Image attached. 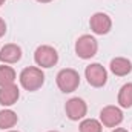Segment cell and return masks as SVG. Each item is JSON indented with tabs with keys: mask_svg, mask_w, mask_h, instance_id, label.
Segmentation results:
<instances>
[{
	"mask_svg": "<svg viewBox=\"0 0 132 132\" xmlns=\"http://www.w3.org/2000/svg\"><path fill=\"white\" fill-rule=\"evenodd\" d=\"M20 85L23 89L34 92L37 89H40L45 83V74L42 71V68H37V66H28L25 68L22 72H20Z\"/></svg>",
	"mask_w": 132,
	"mask_h": 132,
	"instance_id": "cell-1",
	"label": "cell"
},
{
	"mask_svg": "<svg viewBox=\"0 0 132 132\" xmlns=\"http://www.w3.org/2000/svg\"><path fill=\"white\" fill-rule=\"evenodd\" d=\"M78 85H80V75L75 69L66 68L57 74V86L62 92L65 94L74 92L78 88Z\"/></svg>",
	"mask_w": 132,
	"mask_h": 132,
	"instance_id": "cell-2",
	"label": "cell"
},
{
	"mask_svg": "<svg viewBox=\"0 0 132 132\" xmlns=\"http://www.w3.org/2000/svg\"><path fill=\"white\" fill-rule=\"evenodd\" d=\"M97 49H98V43L92 35L85 34V35L78 37L75 42V54L83 60L92 59L97 54Z\"/></svg>",
	"mask_w": 132,
	"mask_h": 132,
	"instance_id": "cell-3",
	"label": "cell"
},
{
	"mask_svg": "<svg viewBox=\"0 0 132 132\" xmlns=\"http://www.w3.org/2000/svg\"><path fill=\"white\" fill-rule=\"evenodd\" d=\"M34 62L40 68H52L59 62V54H57V51L52 46L42 45L34 52Z\"/></svg>",
	"mask_w": 132,
	"mask_h": 132,
	"instance_id": "cell-4",
	"label": "cell"
},
{
	"mask_svg": "<svg viewBox=\"0 0 132 132\" xmlns=\"http://www.w3.org/2000/svg\"><path fill=\"white\" fill-rule=\"evenodd\" d=\"M85 77L92 88H103L108 81V71L100 63H91L85 69Z\"/></svg>",
	"mask_w": 132,
	"mask_h": 132,
	"instance_id": "cell-5",
	"label": "cell"
},
{
	"mask_svg": "<svg viewBox=\"0 0 132 132\" xmlns=\"http://www.w3.org/2000/svg\"><path fill=\"white\" fill-rule=\"evenodd\" d=\"M65 112L68 115V118L72 120V121L83 120L88 114V104L85 103L83 98H78V97L69 98L65 104Z\"/></svg>",
	"mask_w": 132,
	"mask_h": 132,
	"instance_id": "cell-6",
	"label": "cell"
},
{
	"mask_svg": "<svg viewBox=\"0 0 132 132\" xmlns=\"http://www.w3.org/2000/svg\"><path fill=\"white\" fill-rule=\"evenodd\" d=\"M100 121L106 128H117L123 121V112L118 106H104L100 112Z\"/></svg>",
	"mask_w": 132,
	"mask_h": 132,
	"instance_id": "cell-7",
	"label": "cell"
},
{
	"mask_svg": "<svg viewBox=\"0 0 132 132\" xmlns=\"http://www.w3.org/2000/svg\"><path fill=\"white\" fill-rule=\"evenodd\" d=\"M89 26L92 29V32L97 34V35H104L111 31L112 28V20L108 14L104 12H95L91 20H89Z\"/></svg>",
	"mask_w": 132,
	"mask_h": 132,
	"instance_id": "cell-8",
	"label": "cell"
},
{
	"mask_svg": "<svg viewBox=\"0 0 132 132\" xmlns=\"http://www.w3.org/2000/svg\"><path fill=\"white\" fill-rule=\"evenodd\" d=\"M22 59V48L14 43H8L0 49V62L5 65L17 63Z\"/></svg>",
	"mask_w": 132,
	"mask_h": 132,
	"instance_id": "cell-9",
	"label": "cell"
},
{
	"mask_svg": "<svg viewBox=\"0 0 132 132\" xmlns=\"http://www.w3.org/2000/svg\"><path fill=\"white\" fill-rule=\"evenodd\" d=\"M20 97V91L17 88V85H6V86H0V104L2 106H12L17 103V100Z\"/></svg>",
	"mask_w": 132,
	"mask_h": 132,
	"instance_id": "cell-10",
	"label": "cell"
},
{
	"mask_svg": "<svg viewBox=\"0 0 132 132\" xmlns=\"http://www.w3.org/2000/svg\"><path fill=\"white\" fill-rule=\"evenodd\" d=\"M109 68H111V72L114 75L125 77V75H128L132 71V63H131V60H128L125 57H115V59L111 60Z\"/></svg>",
	"mask_w": 132,
	"mask_h": 132,
	"instance_id": "cell-11",
	"label": "cell"
},
{
	"mask_svg": "<svg viewBox=\"0 0 132 132\" xmlns=\"http://www.w3.org/2000/svg\"><path fill=\"white\" fill-rule=\"evenodd\" d=\"M19 121V117L14 111L11 109H3L0 111V129H11L17 125Z\"/></svg>",
	"mask_w": 132,
	"mask_h": 132,
	"instance_id": "cell-12",
	"label": "cell"
},
{
	"mask_svg": "<svg viewBox=\"0 0 132 132\" xmlns=\"http://www.w3.org/2000/svg\"><path fill=\"white\" fill-rule=\"evenodd\" d=\"M117 101L121 108L128 109V108H132V83H126L120 88L118 91V97H117Z\"/></svg>",
	"mask_w": 132,
	"mask_h": 132,
	"instance_id": "cell-13",
	"label": "cell"
},
{
	"mask_svg": "<svg viewBox=\"0 0 132 132\" xmlns=\"http://www.w3.org/2000/svg\"><path fill=\"white\" fill-rule=\"evenodd\" d=\"M78 131L80 132H103V125H101V121L95 120V118H85L78 125Z\"/></svg>",
	"mask_w": 132,
	"mask_h": 132,
	"instance_id": "cell-14",
	"label": "cell"
},
{
	"mask_svg": "<svg viewBox=\"0 0 132 132\" xmlns=\"http://www.w3.org/2000/svg\"><path fill=\"white\" fill-rule=\"evenodd\" d=\"M15 81V71L11 66L2 65L0 66V86L12 85Z\"/></svg>",
	"mask_w": 132,
	"mask_h": 132,
	"instance_id": "cell-15",
	"label": "cell"
},
{
	"mask_svg": "<svg viewBox=\"0 0 132 132\" xmlns=\"http://www.w3.org/2000/svg\"><path fill=\"white\" fill-rule=\"evenodd\" d=\"M6 32V23H5V20L0 17V37H3Z\"/></svg>",
	"mask_w": 132,
	"mask_h": 132,
	"instance_id": "cell-16",
	"label": "cell"
},
{
	"mask_svg": "<svg viewBox=\"0 0 132 132\" xmlns=\"http://www.w3.org/2000/svg\"><path fill=\"white\" fill-rule=\"evenodd\" d=\"M112 132H128V131H126V129H123V128H115Z\"/></svg>",
	"mask_w": 132,
	"mask_h": 132,
	"instance_id": "cell-17",
	"label": "cell"
},
{
	"mask_svg": "<svg viewBox=\"0 0 132 132\" xmlns=\"http://www.w3.org/2000/svg\"><path fill=\"white\" fill-rule=\"evenodd\" d=\"M35 2H38V3H49V2H52V0H35Z\"/></svg>",
	"mask_w": 132,
	"mask_h": 132,
	"instance_id": "cell-18",
	"label": "cell"
},
{
	"mask_svg": "<svg viewBox=\"0 0 132 132\" xmlns=\"http://www.w3.org/2000/svg\"><path fill=\"white\" fill-rule=\"evenodd\" d=\"M3 3H5V0H0V6H2V5H3Z\"/></svg>",
	"mask_w": 132,
	"mask_h": 132,
	"instance_id": "cell-19",
	"label": "cell"
},
{
	"mask_svg": "<svg viewBox=\"0 0 132 132\" xmlns=\"http://www.w3.org/2000/svg\"><path fill=\"white\" fill-rule=\"evenodd\" d=\"M8 132H19V131H8Z\"/></svg>",
	"mask_w": 132,
	"mask_h": 132,
	"instance_id": "cell-20",
	"label": "cell"
},
{
	"mask_svg": "<svg viewBox=\"0 0 132 132\" xmlns=\"http://www.w3.org/2000/svg\"><path fill=\"white\" fill-rule=\"evenodd\" d=\"M49 132H59V131H49Z\"/></svg>",
	"mask_w": 132,
	"mask_h": 132,
	"instance_id": "cell-21",
	"label": "cell"
}]
</instances>
